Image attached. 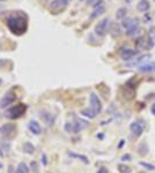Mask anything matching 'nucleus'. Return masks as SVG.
<instances>
[{
	"label": "nucleus",
	"instance_id": "nucleus-17",
	"mask_svg": "<svg viewBox=\"0 0 155 173\" xmlns=\"http://www.w3.org/2000/svg\"><path fill=\"white\" fill-rule=\"evenodd\" d=\"M39 115H41V117H42V119L45 121V124H46V125H49V126H51V125L53 124V121H55L53 115H52V114H50L48 111H42V112H39Z\"/></svg>",
	"mask_w": 155,
	"mask_h": 173
},
{
	"label": "nucleus",
	"instance_id": "nucleus-8",
	"mask_svg": "<svg viewBox=\"0 0 155 173\" xmlns=\"http://www.w3.org/2000/svg\"><path fill=\"white\" fill-rule=\"evenodd\" d=\"M151 54H141V56H139L134 61H132V64H126V66L127 67H136V66H141V65H144V64H146V62H148L147 60H149L151 59Z\"/></svg>",
	"mask_w": 155,
	"mask_h": 173
},
{
	"label": "nucleus",
	"instance_id": "nucleus-22",
	"mask_svg": "<svg viewBox=\"0 0 155 173\" xmlns=\"http://www.w3.org/2000/svg\"><path fill=\"white\" fill-rule=\"evenodd\" d=\"M118 171H119V173H131L132 172L131 168L127 166L126 164H119V165H118Z\"/></svg>",
	"mask_w": 155,
	"mask_h": 173
},
{
	"label": "nucleus",
	"instance_id": "nucleus-3",
	"mask_svg": "<svg viewBox=\"0 0 155 173\" xmlns=\"http://www.w3.org/2000/svg\"><path fill=\"white\" fill-rule=\"evenodd\" d=\"M24 112H26V105L24 104H19V105H15L12 108H9L6 112V117L9 118V119H17Z\"/></svg>",
	"mask_w": 155,
	"mask_h": 173
},
{
	"label": "nucleus",
	"instance_id": "nucleus-16",
	"mask_svg": "<svg viewBox=\"0 0 155 173\" xmlns=\"http://www.w3.org/2000/svg\"><path fill=\"white\" fill-rule=\"evenodd\" d=\"M109 31L112 36H119L122 34V28H120V24H118L117 22H112L109 27Z\"/></svg>",
	"mask_w": 155,
	"mask_h": 173
},
{
	"label": "nucleus",
	"instance_id": "nucleus-41",
	"mask_svg": "<svg viewBox=\"0 0 155 173\" xmlns=\"http://www.w3.org/2000/svg\"><path fill=\"white\" fill-rule=\"evenodd\" d=\"M154 1H155V0H154Z\"/></svg>",
	"mask_w": 155,
	"mask_h": 173
},
{
	"label": "nucleus",
	"instance_id": "nucleus-13",
	"mask_svg": "<svg viewBox=\"0 0 155 173\" xmlns=\"http://www.w3.org/2000/svg\"><path fill=\"white\" fill-rule=\"evenodd\" d=\"M137 56V51H134V50H132V49H124V50H122L120 51V57H122V59L123 60H131L133 57H136Z\"/></svg>",
	"mask_w": 155,
	"mask_h": 173
},
{
	"label": "nucleus",
	"instance_id": "nucleus-10",
	"mask_svg": "<svg viewBox=\"0 0 155 173\" xmlns=\"http://www.w3.org/2000/svg\"><path fill=\"white\" fill-rule=\"evenodd\" d=\"M14 130H15V126L13 124H5L0 127V133L6 137H10Z\"/></svg>",
	"mask_w": 155,
	"mask_h": 173
},
{
	"label": "nucleus",
	"instance_id": "nucleus-33",
	"mask_svg": "<svg viewBox=\"0 0 155 173\" xmlns=\"http://www.w3.org/2000/svg\"><path fill=\"white\" fill-rule=\"evenodd\" d=\"M153 32H155V28H152V29H151V34H153Z\"/></svg>",
	"mask_w": 155,
	"mask_h": 173
},
{
	"label": "nucleus",
	"instance_id": "nucleus-23",
	"mask_svg": "<svg viewBox=\"0 0 155 173\" xmlns=\"http://www.w3.org/2000/svg\"><path fill=\"white\" fill-rule=\"evenodd\" d=\"M152 47H154V39L149 36V37H147V38L145 39V49L151 50Z\"/></svg>",
	"mask_w": 155,
	"mask_h": 173
},
{
	"label": "nucleus",
	"instance_id": "nucleus-6",
	"mask_svg": "<svg viewBox=\"0 0 155 173\" xmlns=\"http://www.w3.org/2000/svg\"><path fill=\"white\" fill-rule=\"evenodd\" d=\"M122 25H123L124 29H126V31H127V30H132V29L139 28V20H138L137 17H133V19L126 17V19L123 20Z\"/></svg>",
	"mask_w": 155,
	"mask_h": 173
},
{
	"label": "nucleus",
	"instance_id": "nucleus-29",
	"mask_svg": "<svg viewBox=\"0 0 155 173\" xmlns=\"http://www.w3.org/2000/svg\"><path fill=\"white\" fill-rule=\"evenodd\" d=\"M143 168H145V169H147V170H151V171H153V170H155V166L154 165H151L149 163H145V162H140L139 163Z\"/></svg>",
	"mask_w": 155,
	"mask_h": 173
},
{
	"label": "nucleus",
	"instance_id": "nucleus-30",
	"mask_svg": "<svg viewBox=\"0 0 155 173\" xmlns=\"http://www.w3.org/2000/svg\"><path fill=\"white\" fill-rule=\"evenodd\" d=\"M97 173H108V171H107L104 168H102V169H100V171H98Z\"/></svg>",
	"mask_w": 155,
	"mask_h": 173
},
{
	"label": "nucleus",
	"instance_id": "nucleus-25",
	"mask_svg": "<svg viewBox=\"0 0 155 173\" xmlns=\"http://www.w3.org/2000/svg\"><path fill=\"white\" fill-rule=\"evenodd\" d=\"M69 155L71 156V157H75V158H79V159H81L83 163H86V164H88L89 163V161H88V158L87 157H84V156H81V155H78V154H74V152H69Z\"/></svg>",
	"mask_w": 155,
	"mask_h": 173
},
{
	"label": "nucleus",
	"instance_id": "nucleus-12",
	"mask_svg": "<svg viewBox=\"0 0 155 173\" xmlns=\"http://www.w3.org/2000/svg\"><path fill=\"white\" fill-rule=\"evenodd\" d=\"M105 9H107V7H105V3L104 2H102V3H100L97 7H95L94 8V10H93V13L90 14V20H94V19H96L97 16H100V15H102L104 12H105Z\"/></svg>",
	"mask_w": 155,
	"mask_h": 173
},
{
	"label": "nucleus",
	"instance_id": "nucleus-18",
	"mask_svg": "<svg viewBox=\"0 0 155 173\" xmlns=\"http://www.w3.org/2000/svg\"><path fill=\"white\" fill-rule=\"evenodd\" d=\"M28 126H29V129L31 130V133H34V134H36V135H38V134L42 133V128H41L39 124H38L37 121H35V120L29 121Z\"/></svg>",
	"mask_w": 155,
	"mask_h": 173
},
{
	"label": "nucleus",
	"instance_id": "nucleus-37",
	"mask_svg": "<svg viewBox=\"0 0 155 173\" xmlns=\"http://www.w3.org/2000/svg\"><path fill=\"white\" fill-rule=\"evenodd\" d=\"M0 1H6V0H0Z\"/></svg>",
	"mask_w": 155,
	"mask_h": 173
},
{
	"label": "nucleus",
	"instance_id": "nucleus-40",
	"mask_svg": "<svg viewBox=\"0 0 155 173\" xmlns=\"http://www.w3.org/2000/svg\"><path fill=\"white\" fill-rule=\"evenodd\" d=\"M0 47H1V46H0Z\"/></svg>",
	"mask_w": 155,
	"mask_h": 173
},
{
	"label": "nucleus",
	"instance_id": "nucleus-14",
	"mask_svg": "<svg viewBox=\"0 0 155 173\" xmlns=\"http://www.w3.org/2000/svg\"><path fill=\"white\" fill-rule=\"evenodd\" d=\"M139 72L141 73H152L155 72V61H148L139 67Z\"/></svg>",
	"mask_w": 155,
	"mask_h": 173
},
{
	"label": "nucleus",
	"instance_id": "nucleus-19",
	"mask_svg": "<svg viewBox=\"0 0 155 173\" xmlns=\"http://www.w3.org/2000/svg\"><path fill=\"white\" fill-rule=\"evenodd\" d=\"M126 15H127V8L126 7H120L116 12V19L117 20H122L123 21L124 19H126Z\"/></svg>",
	"mask_w": 155,
	"mask_h": 173
},
{
	"label": "nucleus",
	"instance_id": "nucleus-39",
	"mask_svg": "<svg viewBox=\"0 0 155 173\" xmlns=\"http://www.w3.org/2000/svg\"><path fill=\"white\" fill-rule=\"evenodd\" d=\"M140 173H144V172H140Z\"/></svg>",
	"mask_w": 155,
	"mask_h": 173
},
{
	"label": "nucleus",
	"instance_id": "nucleus-27",
	"mask_svg": "<svg viewBox=\"0 0 155 173\" xmlns=\"http://www.w3.org/2000/svg\"><path fill=\"white\" fill-rule=\"evenodd\" d=\"M140 32V28H136V29H132V30H127L126 31V35L127 36H136Z\"/></svg>",
	"mask_w": 155,
	"mask_h": 173
},
{
	"label": "nucleus",
	"instance_id": "nucleus-21",
	"mask_svg": "<svg viewBox=\"0 0 155 173\" xmlns=\"http://www.w3.org/2000/svg\"><path fill=\"white\" fill-rule=\"evenodd\" d=\"M23 151H24L26 154L31 155V154L35 152V147H34L31 143H26V144L23 146Z\"/></svg>",
	"mask_w": 155,
	"mask_h": 173
},
{
	"label": "nucleus",
	"instance_id": "nucleus-2",
	"mask_svg": "<svg viewBox=\"0 0 155 173\" xmlns=\"http://www.w3.org/2000/svg\"><path fill=\"white\" fill-rule=\"evenodd\" d=\"M88 126H89L88 121L82 120L80 118H75L73 122L66 124V130L67 132H73V133H79V132L83 130L84 128H87Z\"/></svg>",
	"mask_w": 155,
	"mask_h": 173
},
{
	"label": "nucleus",
	"instance_id": "nucleus-26",
	"mask_svg": "<svg viewBox=\"0 0 155 173\" xmlns=\"http://www.w3.org/2000/svg\"><path fill=\"white\" fill-rule=\"evenodd\" d=\"M136 46L137 49H143L145 47V38L144 37H139L136 39Z\"/></svg>",
	"mask_w": 155,
	"mask_h": 173
},
{
	"label": "nucleus",
	"instance_id": "nucleus-24",
	"mask_svg": "<svg viewBox=\"0 0 155 173\" xmlns=\"http://www.w3.org/2000/svg\"><path fill=\"white\" fill-rule=\"evenodd\" d=\"M16 173H29V169H28V166H27L24 163H21V164H19V166H17Z\"/></svg>",
	"mask_w": 155,
	"mask_h": 173
},
{
	"label": "nucleus",
	"instance_id": "nucleus-1",
	"mask_svg": "<svg viewBox=\"0 0 155 173\" xmlns=\"http://www.w3.org/2000/svg\"><path fill=\"white\" fill-rule=\"evenodd\" d=\"M6 24L10 32L16 36H21L27 31L28 28V17L22 12H13L6 19Z\"/></svg>",
	"mask_w": 155,
	"mask_h": 173
},
{
	"label": "nucleus",
	"instance_id": "nucleus-4",
	"mask_svg": "<svg viewBox=\"0 0 155 173\" xmlns=\"http://www.w3.org/2000/svg\"><path fill=\"white\" fill-rule=\"evenodd\" d=\"M110 27V21L109 19H102L96 25H95V34L98 36H104L107 34V31L109 30Z\"/></svg>",
	"mask_w": 155,
	"mask_h": 173
},
{
	"label": "nucleus",
	"instance_id": "nucleus-5",
	"mask_svg": "<svg viewBox=\"0 0 155 173\" xmlns=\"http://www.w3.org/2000/svg\"><path fill=\"white\" fill-rule=\"evenodd\" d=\"M90 108L96 114H98L102 111V104H101V102H100V99H98V97L95 92L90 93Z\"/></svg>",
	"mask_w": 155,
	"mask_h": 173
},
{
	"label": "nucleus",
	"instance_id": "nucleus-34",
	"mask_svg": "<svg viewBox=\"0 0 155 173\" xmlns=\"http://www.w3.org/2000/svg\"><path fill=\"white\" fill-rule=\"evenodd\" d=\"M132 1H133V0H125L126 3H130V2H132Z\"/></svg>",
	"mask_w": 155,
	"mask_h": 173
},
{
	"label": "nucleus",
	"instance_id": "nucleus-15",
	"mask_svg": "<svg viewBox=\"0 0 155 173\" xmlns=\"http://www.w3.org/2000/svg\"><path fill=\"white\" fill-rule=\"evenodd\" d=\"M149 8H151V3H149L148 0H140V1L138 2V5H137V9H138V12H141V13H146V12H148Z\"/></svg>",
	"mask_w": 155,
	"mask_h": 173
},
{
	"label": "nucleus",
	"instance_id": "nucleus-7",
	"mask_svg": "<svg viewBox=\"0 0 155 173\" xmlns=\"http://www.w3.org/2000/svg\"><path fill=\"white\" fill-rule=\"evenodd\" d=\"M144 128H145V125H144V122H143V121H140V120L132 122V124H131V126H130V129H131L132 134H133L136 137H138V136H140V135L143 134Z\"/></svg>",
	"mask_w": 155,
	"mask_h": 173
},
{
	"label": "nucleus",
	"instance_id": "nucleus-28",
	"mask_svg": "<svg viewBox=\"0 0 155 173\" xmlns=\"http://www.w3.org/2000/svg\"><path fill=\"white\" fill-rule=\"evenodd\" d=\"M1 149L3 150L5 154L8 152L9 149H10V144H9V142H1Z\"/></svg>",
	"mask_w": 155,
	"mask_h": 173
},
{
	"label": "nucleus",
	"instance_id": "nucleus-35",
	"mask_svg": "<svg viewBox=\"0 0 155 173\" xmlns=\"http://www.w3.org/2000/svg\"><path fill=\"white\" fill-rule=\"evenodd\" d=\"M2 9H3V7H2L1 5H0V10H2Z\"/></svg>",
	"mask_w": 155,
	"mask_h": 173
},
{
	"label": "nucleus",
	"instance_id": "nucleus-9",
	"mask_svg": "<svg viewBox=\"0 0 155 173\" xmlns=\"http://www.w3.org/2000/svg\"><path fill=\"white\" fill-rule=\"evenodd\" d=\"M14 100H15V95H14L13 92H8V93H6V95L2 97V99L0 100V107L5 108V107H7L8 105H10Z\"/></svg>",
	"mask_w": 155,
	"mask_h": 173
},
{
	"label": "nucleus",
	"instance_id": "nucleus-31",
	"mask_svg": "<svg viewBox=\"0 0 155 173\" xmlns=\"http://www.w3.org/2000/svg\"><path fill=\"white\" fill-rule=\"evenodd\" d=\"M130 158H131L130 156H123V158H122V159H123V161H125V159H130Z\"/></svg>",
	"mask_w": 155,
	"mask_h": 173
},
{
	"label": "nucleus",
	"instance_id": "nucleus-11",
	"mask_svg": "<svg viewBox=\"0 0 155 173\" xmlns=\"http://www.w3.org/2000/svg\"><path fill=\"white\" fill-rule=\"evenodd\" d=\"M70 0H53L50 2V9L52 10H60V9H64L67 3H69Z\"/></svg>",
	"mask_w": 155,
	"mask_h": 173
},
{
	"label": "nucleus",
	"instance_id": "nucleus-38",
	"mask_svg": "<svg viewBox=\"0 0 155 173\" xmlns=\"http://www.w3.org/2000/svg\"><path fill=\"white\" fill-rule=\"evenodd\" d=\"M80 1H84V0H80Z\"/></svg>",
	"mask_w": 155,
	"mask_h": 173
},
{
	"label": "nucleus",
	"instance_id": "nucleus-36",
	"mask_svg": "<svg viewBox=\"0 0 155 173\" xmlns=\"http://www.w3.org/2000/svg\"><path fill=\"white\" fill-rule=\"evenodd\" d=\"M0 86H1V79H0Z\"/></svg>",
	"mask_w": 155,
	"mask_h": 173
},
{
	"label": "nucleus",
	"instance_id": "nucleus-20",
	"mask_svg": "<svg viewBox=\"0 0 155 173\" xmlns=\"http://www.w3.org/2000/svg\"><path fill=\"white\" fill-rule=\"evenodd\" d=\"M81 113H82V115H84V117H87L89 119H93V118L96 117V113L91 108H84V110L81 111Z\"/></svg>",
	"mask_w": 155,
	"mask_h": 173
},
{
	"label": "nucleus",
	"instance_id": "nucleus-32",
	"mask_svg": "<svg viewBox=\"0 0 155 173\" xmlns=\"http://www.w3.org/2000/svg\"><path fill=\"white\" fill-rule=\"evenodd\" d=\"M152 113L155 114V104H153V106H152Z\"/></svg>",
	"mask_w": 155,
	"mask_h": 173
}]
</instances>
